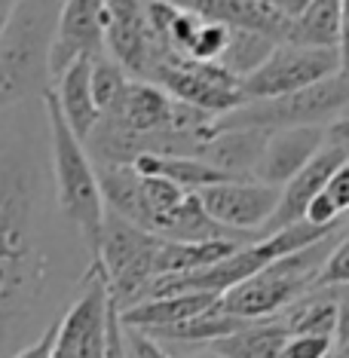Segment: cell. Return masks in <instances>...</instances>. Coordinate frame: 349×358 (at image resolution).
Listing matches in <instances>:
<instances>
[{"mask_svg":"<svg viewBox=\"0 0 349 358\" xmlns=\"http://www.w3.org/2000/svg\"><path fill=\"white\" fill-rule=\"evenodd\" d=\"M221 303L218 294H169V297H153L144 300L126 313H120L126 328H138V331H162L172 328V324L190 322L197 315H206Z\"/></svg>","mask_w":349,"mask_h":358,"instance_id":"obj_18","label":"cell"},{"mask_svg":"<svg viewBox=\"0 0 349 358\" xmlns=\"http://www.w3.org/2000/svg\"><path fill=\"white\" fill-rule=\"evenodd\" d=\"M184 358H221V355L212 352V349H206V352H193V355H184Z\"/></svg>","mask_w":349,"mask_h":358,"instance_id":"obj_34","label":"cell"},{"mask_svg":"<svg viewBox=\"0 0 349 358\" xmlns=\"http://www.w3.org/2000/svg\"><path fill=\"white\" fill-rule=\"evenodd\" d=\"M343 285H349V236L337 239V245L331 248L319 279H315V291L319 288H343Z\"/></svg>","mask_w":349,"mask_h":358,"instance_id":"obj_26","label":"cell"},{"mask_svg":"<svg viewBox=\"0 0 349 358\" xmlns=\"http://www.w3.org/2000/svg\"><path fill=\"white\" fill-rule=\"evenodd\" d=\"M52 303V257L37 211V172L19 153L0 157V358L43 334ZM62 319V315H59Z\"/></svg>","mask_w":349,"mask_h":358,"instance_id":"obj_1","label":"cell"},{"mask_svg":"<svg viewBox=\"0 0 349 358\" xmlns=\"http://www.w3.org/2000/svg\"><path fill=\"white\" fill-rule=\"evenodd\" d=\"M175 117L178 101L166 89L150 83V80H132L120 104L111 113H104L101 120H111V123H117L132 135H159L175 132Z\"/></svg>","mask_w":349,"mask_h":358,"instance_id":"obj_14","label":"cell"},{"mask_svg":"<svg viewBox=\"0 0 349 358\" xmlns=\"http://www.w3.org/2000/svg\"><path fill=\"white\" fill-rule=\"evenodd\" d=\"M62 0H19L0 28V110L52 89V37Z\"/></svg>","mask_w":349,"mask_h":358,"instance_id":"obj_2","label":"cell"},{"mask_svg":"<svg viewBox=\"0 0 349 358\" xmlns=\"http://www.w3.org/2000/svg\"><path fill=\"white\" fill-rule=\"evenodd\" d=\"M111 291L99 264H89L77 300L62 313L52 358H108Z\"/></svg>","mask_w":349,"mask_h":358,"instance_id":"obj_7","label":"cell"},{"mask_svg":"<svg viewBox=\"0 0 349 358\" xmlns=\"http://www.w3.org/2000/svg\"><path fill=\"white\" fill-rule=\"evenodd\" d=\"M46 108V126H50V157H52V181H55V202L64 221L74 224L80 233L89 257L99 255V242L104 230V196L99 184V169L89 157L86 144L71 132L68 120L62 117L52 92L43 99Z\"/></svg>","mask_w":349,"mask_h":358,"instance_id":"obj_3","label":"cell"},{"mask_svg":"<svg viewBox=\"0 0 349 358\" xmlns=\"http://www.w3.org/2000/svg\"><path fill=\"white\" fill-rule=\"evenodd\" d=\"M328 132L325 126H294V129H276L266 138V148L261 162L255 169V181L270 187H285L291 178L304 172V166L325 148Z\"/></svg>","mask_w":349,"mask_h":358,"instance_id":"obj_12","label":"cell"},{"mask_svg":"<svg viewBox=\"0 0 349 358\" xmlns=\"http://www.w3.org/2000/svg\"><path fill=\"white\" fill-rule=\"evenodd\" d=\"M148 80L162 86L175 101L190 104L215 120L245 104L242 83L218 62H193L162 50L150 64Z\"/></svg>","mask_w":349,"mask_h":358,"instance_id":"obj_6","label":"cell"},{"mask_svg":"<svg viewBox=\"0 0 349 358\" xmlns=\"http://www.w3.org/2000/svg\"><path fill=\"white\" fill-rule=\"evenodd\" d=\"M349 113V74H337L282 99L245 101L227 117L215 120V129H294V126H325Z\"/></svg>","mask_w":349,"mask_h":358,"instance_id":"obj_5","label":"cell"},{"mask_svg":"<svg viewBox=\"0 0 349 358\" xmlns=\"http://www.w3.org/2000/svg\"><path fill=\"white\" fill-rule=\"evenodd\" d=\"M184 10L197 13L206 22H218L230 31H257V34L273 37L276 43H285L291 19L279 10L261 3V0H172Z\"/></svg>","mask_w":349,"mask_h":358,"instance_id":"obj_15","label":"cell"},{"mask_svg":"<svg viewBox=\"0 0 349 358\" xmlns=\"http://www.w3.org/2000/svg\"><path fill=\"white\" fill-rule=\"evenodd\" d=\"M132 169L138 175H150V178H166V181L178 184L187 193H202L206 187L233 181L224 172H218L215 166H208L206 159L197 157H157V153H144L132 162Z\"/></svg>","mask_w":349,"mask_h":358,"instance_id":"obj_20","label":"cell"},{"mask_svg":"<svg viewBox=\"0 0 349 358\" xmlns=\"http://www.w3.org/2000/svg\"><path fill=\"white\" fill-rule=\"evenodd\" d=\"M325 196L334 202V208L340 215H346L349 211V159L343 166H337V172L328 178V184H325Z\"/></svg>","mask_w":349,"mask_h":358,"instance_id":"obj_29","label":"cell"},{"mask_svg":"<svg viewBox=\"0 0 349 358\" xmlns=\"http://www.w3.org/2000/svg\"><path fill=\"white\" fill-rule=\"evenodd\" d=\"M126 352L129 358H172L166 343H159V340H153L150 334H144L138 328H126Z\"/></svg>","mask_w":349,"mask_h":358,"instance_id":"obj_28","label":"cell"},{"mask_svg":"<svg viewBox=\"0 0 349 358\" xmlns=\"http://www.w3.org/2000/svg\"><path fill=\"white\" fill-rule=\"evenodd\" d=\"M288 337H291V331L285 319L276 315V319L251 322L242 331L230 334V337L218 340V343L206 349H212L221 358H282V349H285Z\"/></svg>","mask_w":349,"mask_h":358,"instance_id":"obj_19","label":"cell"},{"mask_svg":"<svg viewBox=\"0 0 349 358\" xmlns=\"http://www.w3.org/2000/svg\"><path fill=\"white\" fill-rule=\"evenodd\" d=\"M285 43L304 46V50H337L340 0H313L297 19H291Z\"/></svg>","mask_w":349,"mask_h":358,"instance_id":"obj_21","label":"cell"},{"mask_svg":"<svg viewBox=\"0 0 349 358\" xmlns=\"http://www.w3.org/2000/svg\"><path fill=\"white\" fill-rule=\"evenodd\" d=\"M197 196L208 217L224 230L245 236V239H261V230L279 208L282 190L261 181H224L206 187Z\"/></svg>","mask_w":349,"mask_h":358,"instance_id":"obj_9","label":"cell"},{"mask_svg":"<svg viewBox=\"0 0 349 358\" xmlns=\"http://www.w3.org/2000/svg\"><path fill=\"white\" fill-rule=\"evenodd\" d=\"M276 46L279 43H276L273 37L257 34V31H230V43H227V50H224L218 64L227 68L242 83V80L251 77L266 59H270Z\"/></svg>","mask_w":349,"mask_h":358,"instance_id":"obj_23","label":"cell"},{"mask_svg":"<svg viewBox=\"0 0 349 358\" xmlns=\"http://www.w3.org/2000/svg\"><path fill=\"white\" fill-rule=\"evenodd\" d=\"M340 74V52L337 50H304V46L282 43L273 55L251 77L242 80L245 101L282 99V95L300 92L315 83Z\"/></svg>","mask_w":349,"mask_h":358,"instance_id":"obj_8","label":"cell"},{"mask_svg":"<svg viewBox=\"0 0 349 358\" xmlns=\"http://www.w3.org/2000/svg\"><path fill=\"white\" fill-rule=\"evenodd\" d=\"M334 358H349V343H346V346H340L337 352H334Z\"/></svg>","mask_w":349,"mask_h":358,"instance_id":"obj_35","label":"cell"},{"mask_svg":"<svg viewBox=\"0 0 349 358\" xmlns=\"http://www.w3.org/2000/svg\"><path fill=\"white\" fill-rule=\"evenodd\" d=\"M310 3L313 0H285V3H282V15H285V19H297Z\"/></svg>","mask_w":349,"mask_h":358,"instance_id":"obj_33","label":"cell"},{"mask_svg":"<svg viewBox=\"0 0 349 358\" xmlns=\"http://www.w3.org/2000/svg\"><path fill=\"white\" fill-rule=\"evenodd\" d=\"M108 10V37L104 52L111 55L132 80H144L159 50L148 22V0H104Z\"/></svg>","mask_w":349,"mask_h":358,"instance_id":"obj_10","label":"cell"},{"mask_svg":"<svg viewBox=\"0 0 349 358\" xmlns=\"http://www.w3.org/2000/svg\"><path fill=\"white\" fill-rule=\"evenodd\" d=\"M129 83H132V77H129L108 52L92 59V95H95V104H99L101 117L117 108L120 99L126 95Z\"/></svg>","mask_w":349,"mask_h":358,"instance_id":"obj_24","label":"cell"},{"mask_svg":"<svg viewBox=\"0 0 349 358\" xmlns=\"http://www.w3.org/2000/svg\"><path fill=\"white\" fill-rule=\"evenodd\" d=\"M346 159H349V150L346 148H337V144L325 141V148L315 153L310 162H306L304 172H300L297 178H291V181L282 187L279 208H276V215L270 217V224L261 230V236L279 233V230H285V227H294V224L304 221L310 202L325 190L328 178L334 175L337 166H343Z\"/></svg>","mask_w":349,"mask_h":358,"instance_id":"obj_13","label":"cell"},{"mask_svg":"<svg viewBox=\"0 0 349 358\" xmlns=\"http://www.w3.org/2000/svg\"><path fill=\"white\" fill-rule=\"evenodd\" d=\"M325 132H328V141L337 144V148H346L349 150V113L346 117L334 120L331 126H325Z\"/></svg>","mask_w":349,"mask_h":358,"instance_id":"obj_32","label":"cell"},{"mask_svg":"<svg viewBox=\"0 0 349 358\" xmlns=\"http://www.w3.org/2000/svg\"><path fill=\"white\" fill-rule=\"evenodd\" d=\"M162 245L159 236L123 221L117 215H104V230L99 242V255L92 264L101 266L108 279L111 300L120 313L148 300L150 285L157 282V251Z\"/></svg>","mask_w":349,"mask_h":358,"instance_id":"obj_4","label":"cell"},{"mask_svg":"<svg viewBox=\"0 0 349 358\" xmlns=\"http://www.w3.org/2000/svg\"><path fill=\"white\" fill-rule=\"evenodd\" d=\"M50 92H52L55 104H59L62 117L68 120L71 132L86 144L89 135L95 132V126L101 123V110H99L95 95H92V59L71 64V68L52 83Z\"/></svg>","mask_w":349,"mask_h":358,"instance_id":"obj_17","label":"cell"},{"mask_svg":"<svg viewBox=\"0 0 349 358\" xmlns=\"http://www.w3.org/2000/svg\"><path fill=\"white\" fill-rule=\"evenodd\" d=\"M291 334H313V337H328L334 340L337 331V297L331 288L310 291L306 297H300L294 306H288L282 313Z\"/></svg>","mask_w":349,"mask_h":358,"instance_id":"obj_22","label":"cell"},{"mask_svg":"<svg viewBox=\"0 0 349 358\" xmlns=\"http://www.w3.org/2000/svg\"><path fill=\"white\" fill-rule=\"evenodd\" d=\"M55 337H59V319H55L50 328L40 334L34 343H28L22 352H15L13 358H52V352H55Z\"/></svg>","mask_w":349,"mask_h":358,"instance_id":"obj_30","label":"cell"},{"mask_svg":"<svg viewBox=\"0 0 349 358\" xmlns=\"http://www.w3.org/2000/svg\"><path fill=\"white\" fill-rule=\"evenodd\" d=\"M108 37V10L104 0H62L52 37V83L71 64L95 59L104 52Z\"/></svg>","mask_w":349,"mask_h":358,"instance_id":"obj_11","label":"cell"},{"mask_svg":"<svg viewBox=\"0 0 349 358\" xmlns=\"http://www.w3.org/2000/svg\"><path fill=\"white\" fill-rule=\"evenodd\" d=\"M266 138L270 132L264 129H215V135L199 150V159H206L233 181H255Z\"/></svg>","mask_w":349,"mask_h":358,"instance_id":"obj_16","label":"cell"},{"mask_svg":"<svg viewBox=\"0 0 349 358\" xmlns=\"http://www.w3.org/2000/svg\"><path fill=\"white\" fill-rule=\"evenodd\" d=\"M282 358H334V340L313 334H291Z\"/></svg>","mask_w":349,"mask_h":358,"instance_id":"obj_27","label":"cell"},{"mask_svg":"<svg viewBox=\"0 0 349 358\" xmlns=\"http://www.w3.org/2000/svg\"><path fill=\"white\" fill-rule=\"evenodd\" d=\"M227 43H230V28L202 19L197 37H193V43H190L187 59H193V62H221Z\"/></svg>","mask_w":349,"mask_h":358,"instance_id":"obj_25","label":"cell"},{"mask_svg":"<svg viewBox=\"0 0 349 358\" xmlns=\"http://www.w3.org/2000/svg\"><path fill=\"white\" fill-rule=\"evenodd\" d=\"M340 74H349V0H340Z\"/></svg>","mask_w":349,"mask_h":358,"instance_id":"obj_31","label":"cell"}]
</instances>
